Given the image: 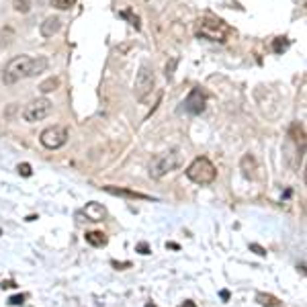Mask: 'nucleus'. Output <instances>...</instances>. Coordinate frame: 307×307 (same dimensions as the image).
Here are the masks:
<instances>
[{"mask_svg":"<svg viewBox=\"0 0 307 307\" xmlns=\"http://www.w3.org/2000/svg\"><path fill=\"white\" fill-rule=\"evenodd\" d=\"M47 70V58L45 55H37V58H29V55H17L12 58L6 68H4V74L2 80L4 84H17V82L25 80V78H33L39 76L41 72Z\"/></svg>","mask_w":307,"mask_h":307,"instance_id":"f257e3e1","label":"nucleus"},{"mask_svg":"<svg viewBox=\"0 0 307 307\" xmlns=\"http://www.w3.org/2000/svg\"><path fill=\"white\" fill-rule=\"evenodd\" d=\"M187 176L189 180H192V183H197V185H211L213 180L217 178V168L213 166V162L209 160V158H194L191 164H189V168H187Z\"/></svg>","mask_w":307,"mask_h":307,"instance_id":"f03ea898","label":"nucleus"},{"mask_svg":"<svg viewBox=\"0 0 307 307\" xmlns=\"http://www.w3.org/2000/svg\"><path fill=\"white\" fill-rule=\"evenodd\" d=\"M197 35L203 39H209V41H219V43H223V41H228L230 27L221 21H215V19H203V21H199Z\"/></svg>","mask_w":307,"mask_h":307,"instance_id":"7ed1b4c3","label":"nucleus"},{"mask_svg":"<svg viewBox=\"0 0 307 307\" xmlns=\"http://www.w3.org/2000/svg\"><path fill=\"white\" fill-rule=\"evenodd\" d=\"M180 164H183V156H180L178 150L166 152L164 156H160L156 162H154V166L150 168V174H152L154 178H162L164 174H168V172L176 170Z\"/></svg>","mask_w":307,"mask_h":307,"instance_id":"20e7f679","label":"nucleus"},{"mask_svg":"<svg viewBox=\"0 0 307 307\" xmlns=\"http://www.w3.org/2000/svg\"><path fill=\"white\" fill-rule=\"evenodd\" d=\"M154 82H156V78H154L152 68L144 64L142 68H139V72H137V76H135V84H133V94H135V99H137L139 103H144L146 96L152 92Z\"/></svg>","mask_w":307,"mask_h":307,"instance_id":"39448f33","label":"nucleus"},{"mask_svg":"<svg viewBox=\"0 0 307 307\" xmlns=\"http://www.w3.org/2000/svg\"><path fill=\"white\" fill-rule=\"evenodd\" d=\"M39 142H41V146L47 148V150H58V148L66 146V142H68V129L62 127V125L47 127L43 133H41Z\"/></svg>","mask_w":307,"mask_h":307,"instance_id":"423d86ee","label":"nucleus"},{"mask_svg":"<svg viewBox=\"0 0 307 307\" xmlns=\"http://www.w3.org/2000/svg\"><path fill=\"white\" fill-rule=\"evenodd\" d=\"M51 113V101L49 99H35L23 111V119L35 123V121H43L47 115Z\"/></svg>","mask_w":307,"mask_h":307,"instance_id":"0eeeda50","label":"nucleus"},{"mask_svg":"<svg viewBox=\"0 0 307 307\" xmlns=\"http://www.w3.org/2000/svg\"><path fill=\"white\" fill-rule=\"evenodd\" d=\"M205 103H207L205 92L201 88H192L189 92V96H187V101H185V109L191 115H201L205 111Z\"/></svg>","mask_w":307,"mask_h":307,"instance_id":"6e6552de","label":"nucleus"},{"mask_svg":"<svg viewBox=\"0 0 307 307\" xmlns=\"http://www.w3.org/2000/svg\"><path fill=\"white\" fill-rule=\"evenodd\" d=\"M60 29H62V19L60 17H47L43 23H41L39 33H41V37L49 39V37H53L55 33H58Z\"/></svg>","mask_w":307,"mask_h":307,"instance_id":"1a4fd4ad","label":"nucleus"},{"mask_svg":"<svg viewBox=\"0 0 307 307\" xmlns=\"http://www.w3.org/2000/svg\"><path fill=\"white\" fill-rule=\"evenodd\" d=\"M105 191L109 194H117V197H127V199H144V201H150L152 197L144 192H137V191H129V189H117V187H105Z\"/></svg>","mask_w":307,"mask_h":307,"instance_id":"9d476101","label":"nucleus"},{"mask_svg":"<svg viewBox=\"0 0 307 307\" xmlns=\"http://www.w3.org/2000/svg\"><path fill=\"white\" fill-rule=\"evenodd\" d=\"M84 213H86V219H90V221H103L105 207L99 205V203H88L86 209H84Z\"/></svg>","mask_w":307,"mask_h":307,"instance_id":"9b49d317","label":"nucleus"},{"mask_svg":"<svg viewBox=\"0 0 307 307\" xmlns=\"http://www.w3.org/2000/svg\"><path fill=\"white\" fill-rule=\"evenodd\" d=\"M256 301L260 305H264V307H281V301H278L274 295H269V293H258Z\"/></svg>","mask_w":307,"mask_h":307,"instance_id":"f8f14e48","label":"nucleus"},{"mask_svg":"<svg viewBox=\"0 0 307 307\" xmlns=\"http://www.w3.org/2000/svg\"><path fill=\"white\" fill-rule=\"evenodd\" d=\"M86 242L90 246H96V248H101L107 244V238H105V233L103 231H88L86 233Z\"/></svg>","mask_w":307,"mask_h":307,"instance_id":"ddd939ff","label":"nucleus"},{"mask_svg":"<svg viewBox=\"0 0 307 307\" xmlns=\"http://www.w3.org/2000/svg\"><path fill=\"white\" fill-rule=\"evenodd\" d=\"M58 86H60V78H49V80H45V82H41V84H39V90L43 92V94H47V92H53Z\"/></svg>","mask_w":307,"mask_h":307,"instance_id":"4468645a","label":"nucleus"},{"mask_svg":"<svg viewBox=\"0 0 307 307\" xmlns=\"http://www.w3.org/2000/svg\"><path fill=\"white\" fill-rule=\"evenodd\" d=\"M287 47H289V39H285V37H276L272 41V51L274 53H283Z\"/></svg>","mask_w":307,"mask_h":307,"instance_id":"2eb2a0df","label":"nucleus"},{"mask_svg":"<svg viewBox=\"0 0 307 307\" xmlns=\"http://www.w3.org/2000/svg\"><path fill=\"white\" fill-rule=\"evenodd\" d=\"M12 37H15V33H12L10 27H6L4 31H0V47H6V45H10Z\"/></svg>","mask_w":307,"mask_h":307,"instance_id":"dca6fc26","label":"nucleus"},{"mask_svg":"<svg viewBox=\"0 0 307 307\" xmlns=\"http://www.w3.org/2000/svg\"><path fill=\"white\" fill-rule=\"evenodd\" d=\"M12 6H15L17 12H29L31 10V0H12Z\"/></svg>","mask_w":307,"mask_h":307,"instance_id":"f3484780","label":"nucleus"},{"mask_svg":"<svg viewBox=\"0 0 307 307\" xmlns=\"http://www.w3.org/2000/svg\"><path fill=\"white\" fill-rule=\"evenodd\" d=\"M74 4V0H51V6H55L58 10H68V8H72Z\"/></svg>","mask_w":307,"mask_h":307,"instance_id":"a211bd4d","label":"nucleus"},{"mask_svg":"<svg viewBox=\"0 0 307 307\" xmlns=\"http://www.w3.org/2000/svg\"><path fill=\"white\" fill-rule=\"evenodd\" d=\"M176 64H178L176 58H172L168 64H166V78H168V80H172V76H174V68H176Z\"/></svg>","mask_w":307,"mask_h":307,"instance_id":"6ab92c4d","label":"nucleus"},{"mask_svg":"<svg viewBox=\"0 0 307 307\" xmlns=\"http://www.w3.org/2000/svg\"><path fill=\"white\" fill-rule=\"evenodd\" d=\"M17 170H19V174H21V176H31V174H33V170H31V164H27V162L19 164V166H17Z\"/></svg>","mask_w":307,"mask_h":307,"instance_id":"aec40b11","label":"nucleus"},{"mask_svg":"<svg viewBox=\"0 0 307 307\" xmlns=\"http://www.w3.org/2000/svg\"><path fill=\"white\" fill-rule=\"evenodd\" d=\"M250 250H252V252H256L258 256H267V248H262L260 244H250Z\"/></svg>","mask_w":307,"mask_h":307,"instance_id":"412c9836","label":"nucleus"},{"mask_svg":"<svg viewBox=\"0 0 307 307\" xmlns=\"http://www.w3.org/2000/svg\"><path fill=\"white\" fill-rule=\"evenodd\" d=\"M135 250H137V252H139V254H144V256H146V254H150V252H152V250H150V246H148V244H146V242H139V244H137V246H135Z\"/></svg>","mask_w":307,"mask_h":307,"instance_id":"4be33fe9","label":"nucleus"},{"mask_svg":"<svg viewBox=\"0 0 307 307\" xmlns=\"http://www.w3.org/2000/svg\"><path fill=\"white\" fill-rule=\"evenodd\" d=\"M23 301H25V295H12V297L8 299L10 305H23Z\"/></svg>","mask_w":307,"mask_h":307,"instance_id":"5701e85b","label":"nucleus"},{"mask_svg":"<svg viewBox=\"0 0 307 307\" xmlns=\"http://www.w3.org/2000/svg\"><path fill=\"white\" fill-rule=\"evenodd\" d=\"M111 264H113L115 269H129V267H131V262H117V260H113Z\"/></svg>","mask_w":307,"mask_h":307,"instance_id":"b1692460","label":"nucleus"},{"mask_svg":"<svg viewBox=\"0 0 307 307\" xmlns=\"http://www.w3.org/2000/svg\"><path fill=\"white\" fill-rule=\"evenodd\" d=\"M219 295H221V299H223V301H228V299H230V291H226V289H223V291L219 293Z\"/></svg>","mask_w":307,"mask_h":307,"instance_id":"393cba45","label":"nucleus"},{"mask_svg":"<svg viewBox=\"0 0 307 307\" xmlns=\"http://www.w3.org/2000/svg\"><path fill=\"white\" fill-rule=\"evenodd\" d=\"M183 307H197V305H194V301H185Z\"/></svg>","mask_w":307,"mask_h":307,"instance_id":"a878e982","label":"nucleus"},{"mask_svg":"<svg viewBox=\"0 0 307 307\" xmlns=\"http://www.w3.org/2000/svg\"><path fill=\"white\" fill-rule=\"evenodd\" d=\"M2 287H15V283H12V281H6V283H2Z\"/></svg>","mask_w":307,"mask_h":307,"instance_id":"bb28decb","label":"nucleus"},{"mask_svg":"<svg viewBox=\"0 0 307 307\" xmlns=\"http://www.w3.org/2000/svg\"><path fill=\"white\" fill-rule=\"evenodd\" d=\"M166 246H168V248H172V250H178V248H180L178 244H166Z\"/></svg>","mask_w":307,"mask_h":307,"instance_id":"cd10ccee","label":"nucleus"},{"mask_svg":"<svg viewBox=\"0 0 307 307\" xmlns=\"http://www.w3.org/2000/svg\"><path fill=\"white\" fill-rule=\"evenodd\" d=\"M146 307H156V305H154V303H148V305H146Z\"/></svg>","mask_w":307,"mask_h":307,"instance_id":"c85d7f7f","label":"nucleus"}]
</instances>
